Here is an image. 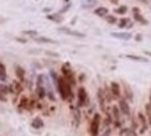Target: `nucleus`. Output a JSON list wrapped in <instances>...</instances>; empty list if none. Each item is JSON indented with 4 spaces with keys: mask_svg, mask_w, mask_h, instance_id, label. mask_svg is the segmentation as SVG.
<instances>
[{
    "mask_svg": "<svg viewBox=\"0 0 151 136\" xmlns=\"http://www.w3.org/2000/svg\"><path fill=\"white\" fill-rule=\"evenodd\" d=\"M101 124H103V114L101 113H94L92 119L89 121V127H87V132L90 136H100L101 132Z\"/></svg>",
    "mask_w": 151,
    "mask_h": 136,
    "instance_id": "f257e3e1",
    "label": "nucleus"
},
{
    "mask_svg": "<svg viewBox=\"0 0 151 136\" xmlns=\"http://www.w3.org/2000/svg\"><path fill=\"white\" fill-rule=\"evenodd\" d=\"M75 106L79 109H87L90 106V97H89V93H87L85 86H78V89H76V103H75Z\"/></svg>",
    "mask_w": 151,
    "mask_h": 136,
    "instance_id": "f03ea898",
    "label": "nucleus"
},
{
    "mask_svg": "<svg viewBox=\"0 0 151 136\" xmlns=\"http://www.w3.org/2000/svg\"><path fill=\"white\" fill-rule=\"evenodd\" d=\"M118 107H119V110H121L122 115H124V118H129V119H130V117H132L130 103H129L128 100L125 99L124 96H122V97H121V99L118 100Z\"/></svg>",
    "mask_w": 151,
    "mask_h": 136,
    "instance_id": "7ed1b4c3",
    "label": "nucleus"
},
{
    "mask_svg": "<svg viewBox=\"0 0 151 136\" xmlns=\"http://www.w3.org/2000/svg\"><path fill=\"white\" fill-rule=\"evenodd\" d=\"M137 121L139 124H140V129H139V135H143V133H146L147 131H148V128H150V124H148V119H147L146 114L143 113V111H139L137 114Z\"/></svg>",
    "mask_w": 151,
    "mask_h": 136,
    "instance_id": "20e7f679",
    "label": "nucleus"
},
{
    "mask_svg": "<svg viewBox=\"0 0 151 136\" xmlns=\"http://www.w3.org/2000/svg\"><path fill=\"white\" fill-rule=\"evenodd\" d=\"M69 109H71V115H72V124L75 128L79 127V124L82 121V111L79 107H76L75 104H71L69 106Z\"/></svg>",
    "mask_w": 151,
    "mask_h": 136,
    "instance_id": "39448f33",
    "label": "nucleus"
},
{
    "mask_svg": "<svg viewBox=\"0 0 151 136\" xmlns=\"http://www.w3.org/2000/svg\"><path fill=\"white\" fill-rule=\"evenodd\" d=\"M121 86H122V96L128 100L129 103H133V100H134V95H133V90H132V88H130V85H129L126 81H122Z\"/></svg>",
    "mask_w": 151,
    "mask_h": 136,
    "instance_id": "423d86ee",
    "label": "nucleus"
},
{
    "mask_svg": "<svg viewBox=\"0 0 151 136\" xmlns=\"http://www.w3.org/2000/svg\"><path fill=\"white\" fill-rule=\"evenodd\" d=\"M9 88H10V93L11 95H21L24 92V88H25V83L24 82H21V81H18V79H14L13 81V83H10L9 85Z\"/></svg>",
    "mask_w": 151,
    "mask_h": 136,
    "instance_id": "0eeeda50",
    "label": "nucleus"
},
{
    "mask_svg": "<svg viewBox=\"0 0 151 136\" xmlns=\"http://www.w3.org/2000/svg\"><path fill=\"white\" fill-rule=\"evenodd\" d=\"M110 89H111L112 96H114V99L118 101V100L122 97V86H121V83L116 81L110 82Z\"/></svg>",
    "mask_w": 151,
    "mask_h": 136,
    "instance_id": "6e6552de",
    "label": "nucleus"
},
{
    "mask_svg": "<svg viewBox=\"0 0 151 136\" xmlns=\"http://www.w3.org/2000/svg\"><path fill=\"white\" fill-rule=\"evenodd\" d=\"M58 32H63V33H67V35H71V36H75V38H85L86 35L83 32H79V31H73L71 28H67V27H60L57 28Z\"/></svg>",
    "mask_w": 151,
    "mask_h": 136,
    "instance_id": "1a4fd4ad",
    "label": "nucleus"
},
{
    "mask_svg": "<svg viewBox=\"0 0 151 136\" xmlns=\"http://www.w3.org/2000/svg\"><path fill=\"white\" fill-rule=\"evenodd\" d=\"M96 96H97V101H99L100 109L104 110L105 107H107V100H105V96H104V88H99Z\"/></svg>",
    "mask_w": 151,
    "mask_h": 136,
    "instance_id": "9d476101",
    "label": "nucleus"
},
{
    "mask_svg": "<svg viewBox=\"0 0 151 136\" xmlns=\"http://www.w3.org/2000/svg\"><path fill=\"white\" fill-rule=\"evenodd\" d=\"M111 117H112V122L114 121H119V119H124V115L121 113L118 104H111Z\"/></svg>",
    "mask_w": 151,
    "mask_h": 136,
    "instance_id": "9b49d317",
    "label": "nucleus"
},
{
    "mask_svg": "<svg viewBox=\"0 0 151 136\" xmlns=\"http://www.w3.org/2000/svg\"><path fill=\"white\" fill-rule=\"evenodd\" d=\"M118 28L119 29H132L133 28V21L128 17H122L118 21Z\"/></svg>",
    "mask_w": 151,
    "mask_h": 136,
    "instance_id": "f8f14e48",
    "label": "nucleus"
},
{
    "mask_svg": "<svg viewBox=\"0 0 151 136\" xmlns=\"http://www.w3.org/2000/svg\"><path fill=\"white\" fill-rule=\"evenodd\" d=\"M111 36L112 38H116V39H121V41H129V39H132L133 35L130 32H111Z\"/></svg>",
    "mask_w": 151,
    "mask_h": 136,
    "instance_id": "ddd939ff",
    "label": "nucleus"
},
{
    "mask_svg": "<svg viewBox=\"0 0 151 136\" xmlns=\"http://www.w3.org/2000/svg\"><path fill=\"white\" fill-rule=\"evenodd\" d=\"M28 107H29V97L28 96H21L18 101V111L19 113H22L24 110L28 111Z\"/></svg>",
    "mask_w": 151,
    "mask_h": 136,
    "instance_id": "4468645a",
    "label": "nucleus"
},
{
    "mask_svg": "<svg viewBox=\"0 0 151 136\" xmlns=\"http://www.w3.org/2000/svg\"><path fill=\"white\" fill-rule=\"evenodd\" d=\"M35 95L37 96L39 100L47 99V89L45 86H35Z\"/></svg>",
    "mask_w": 151,
    "mask_h": 136,
    "instance_id": "2eb2a0df",
    "label": "nucleus"
},
{
    "mask_svg": "<svg viewBox=\"0 0 151 136\" xmlns=\"http://www.w3.org/2000/svg\"><path fill=\"white\" fill-rule=\"evenodd\" d=\"M122 57H125V59H128V60H132V61H136V63H148V61H150L147 57L136 56V54H125V56H122Z\"/></svg>",
    "mask_w": 151,
    "mask_h": 136,
    "instance_id": "dca6fc26",
    "label": "nucleus"
},
{
    "mask_svg": "<svg viewBox=\"0 0 151 136\" xmlns=\"http://www.w3.org/2000/svg\"><path fill=\"white\" fill-rule=\"evenodd\" d=\"M60 71H61V75H63L64 78L69 77V75L73 72V69H72V67H71V64H69V63H64V64H63Z\"/></svg>",
    "mask_w": 151,
    "mask_h": 136,
    "instance_id": "f3484780",
    "label": "nucleus"
},
{
    "mask_svg": "<svg viewBox=\"0 0 151 136\" xmlns=\"http://www.w3.org/2000/svg\"><path fill=\"white\" fill-rule=\"evenodd\" d=\"M93 14H94V15H97V17H100V18H105V17L108 15V9H107V7H104V6H100V7L94 9Z\"/></svg>",
    "mask_w": 151,
    "mask_h": 136,
    "instance_id": "a211bd4d",
    "label": "nucleus"
},
{
    "mask_svg": "<svg viewBox=\"0 0 151 136\" xmlns=\"http://www.w3.org/2000/svg\"><path fill=\"white\" fill-rule=\"evenodd\" d=\"M15 77H17L18 81L27 83V81H25V69L21 65H15Z\"/></svg>",
    "mask_w": 151,
    "mask_h": 136,
    "instance_id": "6ab92c4d",
    "label": "nucleus"
},
{
    "mask_svg": "<svg viewBox=\"0 0 151 136\" xmlns=\"http://www.w3.org/2000/svg\"><path fill=\"white\" fill-rule=\"evenodd\" d=\"M31 127L33 128V129H42V128L45 127V122H43V119H42L40 117H35L31 121Z\"/></svg>",
    "mask_w": 151,
    "mask_h": 136,
    "instance_id": "aec40b11",
    "label": "nucleus"
},
{
    "mask_svg": "<svg viewBox=\"0 0 151 136\" xmlns=\"http://www.w3.org/2000/svg\"><path fill=\"white\" fill-rule=\"evenodd\" d=\"M104 96H105V100H107V104H110V103H112L114 101V96H112V93H111V89H110V85L107 86V85H104Z\"/></svg>",
    "mask_w": 151,
    "mask_h": 136,
    "instance_id": "412c9836",
    "label": "nucleus"
},
{
    "mask_svg": "<svg viewBox=\"0 0 151 136\" xmlns=\"http://www.w3.org/2000/svg\"><path fill=\"white\" fill-rule=\"evenodd\" d=\"M33 41L36 43H51V45H57V42L54 39H50V38H46V36H36Z\"/></svg>",
    "mask_w": 151,
    "mask_h": 136,
    "instance_id": "4be33fe9",
    "label": "nucleus"
},
{
    "mask_svg": "<svg viewBox=\"0 0 151 136\" xmlns=\"http://www.w3.org/2000/svg\"><path fill=\"white\" fill-rule=\"evenodd\" d=\"M133 20H134V22H139L142 25H147L148 24V21L143 17L142 13H133Z\"/></svg>",
    "mask_w": 151,
    "mask_h": 136,
    "instance_id": "5701e85b",
    "label": "nucleus"
},
{
    "mask_svg": "<svg viewBox=\"0 0 151 136\" xmlns=\"http://www.w3.org/2000/svg\"><path fill=\"white\" fill-rule=\"evenodd\" d=\"M130 128H132L134 132H139L140 124H139V121H137V115H132V117H130Z\"/></svg>",
    "mask_w": 151,
    "mask_h": 136,
    "instance_id": "b1692460",
    "label": "nucleus"
},
{
    "mask_svg": "<svg viewBox=\"0 0 151 136\" xmlns=\"http://www.w3.org/2000/svg\"><path fill=\"white\" fill-rule=\"evenodd\" d=\"M49 75H50V78H51V83H53V86L57 88V85H58L60 75H57V72H55L54 69H50V72H49Z\"/></svg>",
    "mask_w": 151,
    "mask_h": 136,
    "instance_id": "393cba45",
    "label": "nucleus"
},
{
    "mask_svg": "<svg viewBox=\"0 0 151 136\" xmlns=\"http://www.w3.org/2000/svg\"><path fill=\"white\" fill-rule=\"evenodd\" d=\"M126 13H128V6H125V4L118 6V7L114 10V14H116V15H125Z\"/></svg>",
    "mask_w": 151,
    "mask_h": 136,
    "instance_id": "a878e982",
    "label": "nucleus"
},
{
    "mask_svg": "<svg viewBox=\"0 0 151 136\" xmlns=\"http://www.w3.org/2000/svg\"><path fill=\"white\" fill-rule=\"evenodd\" d=\"M47 20H50V21H54V22H61L63 21V17H61V14H47L46 15Z\"/></svg>",
    "mask_w": 151,
    "mask_h": 136,
    "instance_id": "bb28decb",
    "label": "nucleus"
},
{
    "mask_svg": "<svg viewBox=\"0 0 151 136\" xmlns=\"http://www.w3.org/2000/svg\"><path fill=\"white\" fill-rule=\"evenodd\" d=\"M0 81L6 82L7 81V72H6V65L3 63H0Z\"/></svg>",
    "mask_w": 151,
    "mask_h": 136,
    "instance_id": "cd10ccee",
    "label": "nucleus"
},
{
    "mask_svg": "<svg viewBox=\"0 0 151 136\" xmlns=\"http://www.w3.org/2000/svg\"><path fill=\"white\" fill-rule=\"evenodd\" d=\"M36 86H45L46 88V77L45 75H37L36 77Z\"/></svg>",
    "mask_w": 151,
    "mask_h": 136,
    "instance_id": "c85d7f7f",
    "label": "nucleus"
},
{
    "mask_svg": "<svg viewBox=\"0 0 151 136\" xmlns=\"http://www.w3.org/2000/svg\"><path fill=\"white\" fill-rule=\"evenodd\" d=\"M104 20H105V21H107L108 24H111V25H114V24H118V21H119V20L116 18L115 15H111V14H108V15H107Z\"/></svg>",
    "mask_w": 151,
    "mask_h": 136,
    "instance_id": "c756f323",
    "label": "nucleus"
},
{
    "mask_svg": "<svg viewBox=\"0 0 151 136\" xmlns=\"http://www.w3.org/2000/svg\"><path fill=\"white\" fill-rule=\"evenodd\" d=\"M47 99L50 100L51 103H55V101H57V97H55L53 89H47Z\"/></svg>",
    "mask_w": 151,
    "mask_h": 136,
    "instance_id": "7c9ffc66",
    "label": "nucleus"
},
{
    "mask_svg": "<svg viewBox=\"0 0 151 136\" xmlns=\"http://www.w3.org/2000/svg\"><path fill=\"white\" fill-rule=\"evenodd\" d=\"M22 33L25 36H32L33 39L37 36V31H33V29H27V31H24Z\"/></svg>",
    "mask_w": 151,
    "mask_h": 136,
    "instance_id": "2f4dec72",
    "label": "nucleus"
},
{
    "mask_svg": "<svg viewBox=\"0 0 151 136\" xmlns=\"http://www.w3.org/2000/svg\"><path fill=\"white\" fill-rule=\"evenodd\" d=\"M112 129H114V128H107V129H104V131H101V136H111Z\"/></svg>",
    "mask_w": 151,
    "mask_h": 136,
    "instance_id": "473e14b6",
    "label": "nucleus"
},
{
    "mask_svg": "<svg viewBox=\"0 0 151 136\" xmlns=\"http://www.w3.org/2000/svg\"><path fill=\"white\" fill-rule=\"evenodd\" d=\"M46 56H50V57H54V59H58L60 54L55 53V51H46Z\"/></svg>",
    "mask_w": 151,
    "mask_h": 136,
    "instance_id": "72a5a7b5",
    "label": "nucleus"
},
{
    "mask_svg": "<svg viewBox=\"0 0 151 136\" xmlns=\"http://www.w3.org/2000/svg\"><path fill=\"white\" fill-rule=\"evenodd\" d=\"M134 41H136V42H142L143 41V35H142V33H136V35H134Z\"/></svg>",
    "mask_w": 151,
    "mask_h": 136,
    "instance_id": "f704fd0d",
    "label": "nucleus"
},
{
    "mask_svg": "<svg viewBox=\"0 0 151 136\" xmlns=\"http://www.w3.org/2000/svg\"><path fill=\"white\" fill-rule=\"evenodd\" d=\"M85 79H86V75H85V74H79L78 75V82H85Z\"/></svg>",
    "mask_w": 151,
    "mask_h": 136,
    "instance_id": "c9c22d12",
    "label": "nucleus"
},
{
    "mask_svg": "<svg viewBox=\"0 0 151 136\" xmlns=\"http://www.w3.org/2000/svg\"><path fill=\"white\" fill-rule=\"evenodd\" d=\"M71 9V3H68V4L67 6H64V9L61 10V11H60V14H63V13H65V11H67V10H69Z\"/></svg>",
    "mask_w": 151,
    "mask_h": 136,
    "instance_id": "e433bc0d",
    "label": "nucleus"
},
{
    "mask_svg": "<svg viewBox=\"0 0 151 136\" xmlns=\"http://www.w3.org/2000/svg\"><path fill=\"white\" fill-rule=\"evenodd\" d=\"M15 41L19 42V43H27L28 39H25V38H24V39H22V38H15Z\"/></svg>",
    "mask_w": 151,
    "mask_h": 136,
    "instance_id": "4c0bfd02",
    "label": "nucleus"
},
{
    "mask_svg": "<svg viewBox=\"0 0 151 136\" xmlns=\"http://www.w3.org/2000/svg\"><path fill=\"white\" fill-rule=\"evenodd\" d=\"M132 11H133V13H140V9H139V7H133Z\"/></svg>",
    "mask_w": 151,
    "mask_h": 136,
    "instance_id": "58836bf2",
    "label": "nucleus"
},
{
    "mask_svg": "<svg viewBox=\"0 0 151 136\" xmlns=\"http://www.w3.org/2000/svg\"><path fill=\"white\" fill-rule=\"evenodd\" d=\"M33 65H35V67H36V68H42V65H40V64H39V63H33Z\"/></svg>",
    "mask_w": 151,
    "mask_h": 136,
    "instance_id": "ea45409f",
    "label": "nucleus"
},
{
    "mask_svg": "<svg viewBox=\"0 0 151 136\" xmlns=\"http://www.w3.org/2000/svg\"><path fill=\"white\" fill-rule=\"evenodd\" d=\"M110 1L112 3V4H118V1H119V0H110Z\"/></svg>",
    "mask_w": 151,
    "mask_h": 136,
    "instance_id": "a19ab883",
    "label": "nucleus"
},
{
    "mask_svg": "<svg viewBox=\"0 0 151 136\" xmlns=\"http://www.w3.org/2000/svg\"><path fill=\"white\" fill-rule=\"evenodd\" d=\"M144 54H146V56H150V57H151V51H144Z\"/></svg>",
    "mask_w": 151,
    "mask_h": 136,
    "instance_id": "79ce46f5",
    "label": "nucleus"
},
{
    "mask_svg": "<svg viewBox=\"0 0 151 136\" xmlns=\"http://www.w3.org/2000/svg\"><path fill=\"white\" fill-rule=\"evenodd\" d=\"M148 103H150V106H151V93H150V100H148Z\"/></svg>",
    "mask_w": 151,
    "mask_h": 136,
    "instance_id": "37998d69",
    "label": "nucleus"
},
{
    "mask_svg": "<svg viewBox=\"0 0 151 136\" xmlns=\"http://www.w3.org/2000/svg\"><path fill=\"white\" fill-rule=\"evenodd\" d=\"M134 136H140V135H139V133H137V132H136V133H134Z\"/></svg>",
    "mask_w": 151,
    "mask_h": 136,
    "instance_id": "c03bdc74",
    "label": "nucleus"
},
{
    "mask_svg": "<svg viewBox=\"0 0 151 136\" xmlns=\"http://www.w3.org/2000/svg\"><path fill=\"white\" fill-rule=\"evenodd\" d=\"M143 1H147V0H143Z\"/></svg>",
    "mask_w": 151,
    "mask_h": 136,
    "instance_id": "a18cd8bd",
    "label": "nucleus"
},
{
    "mask_svg": "<svg viewBox=\"0 0 151 136\" xmlns=\"http://www.w3.org/2000/svg\"><path fill=\"white\" fill-rule=\"evenodd\" d=\"M118 136H119V135H118Z\"/></svg>",
    "mask_w": 151,
    "mask_h": 136,
    "instance_id": "49530a36",
    "label": "nucleus"
}]
</instances>
